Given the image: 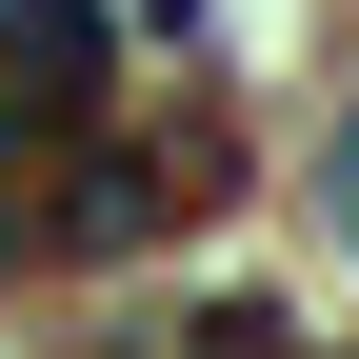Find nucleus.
I'll return each instance as SVG.
<instances>
[{"label": "nucleus", "mask_w": 359, "mask_h": 359, "mask_svg": "<svg viewBox=\"0 0 359 359\" xmlns=\"http://www.w3.org/2000/svg\"><path fill=\"white\" fill-rule=\"evenodd\" d=\"M20 259H40V219H20V180H0V280H20Z\"/></svg>", "instance_id": "nucleus-1"}]
</instances>
